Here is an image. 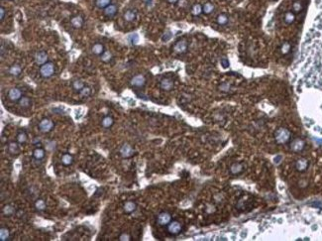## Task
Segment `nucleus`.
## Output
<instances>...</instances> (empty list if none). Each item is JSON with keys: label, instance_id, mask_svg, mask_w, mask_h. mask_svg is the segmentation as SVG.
Returning <instances> with one entry per match:
<instances>
[{"label": "nucleus", "instance_id": "nucleus-1", "mask_svg": "<svg viewBox=\"0 0 322 241\" xmlns=\"http://www.w3.org/2000/svg\"><path fill=\"white\" fill-rule=\"evenodd\" d=\"M316 16L302 43L296 66V89L300 94L320 98L322 111V0H315Z\"/></svg>", "mask_w": 322, "mask_h": 241}, {"label": "nucleus", "instance_id": "nucleus-2", "mask_svg": "<svg viewBox=\"0 0 322 241\" xmlns=\"http://www.w3.org/2000/svg\"><path fill=\"white\" fill-rule=\"evenodd\" d=\"M292 134L287 128H279L275 133V139L278 144H285L290 140Z\"/></svg>", "mask_w": 322, "mask_h": 241}, {"label": "nucleus", "instance_id": "nucleus-3", "mask_svg": "<svg viewBox=\"0 0 322 241\" xmlns=\"http://www.w3.org/2000/svg\"><path fill=\"white\" fill-rule=\"evenodd\" d=\"M40 73L43 78H50L55 73V66L53 62H46L45 65L41 66Z\"/></svg>", "mask_w": 322, "mask_h": 241}, {"label": "nucleus", "instance_id": "nucleus-4", "mask_svg": "<svg viewBox=\"0 0 322 241\" xmlns=\"http://www.w3.org/2000/svg\"><path fill=\"white\" fill-rule=\"evenodd\" d=\"M39 128H40V130H41L42 132H44V133L50 132L52 129L54 128V123H53L52 120L48 119V118H45V119L42 120L41 122H40Z\"/></svg>", "mask_w": 322, "mask_h": 241}, {"label": "nucleus", "instance_id": "nucleus-5", "mask_svg": "<svg viewBox=\"0 0 322 241\" xmlns=\"http://www.w3.org/2000/svg\"><path fill=\"white\" fill-rule=\"evenodd\" d=\"M172 221V215L169 212H161L157 217V222L160 225H168Z\"/></svg>", "mask_w": 322, "mask_h": 241}, {"label": "nucleus", "instance_id": "nucleus-6", "mask_svg": "<svg viewBox=\"0 0 322 241\" xmlns=\"http://www.w3.org/2000/svg\"><path fill=\"white\" fill-rule=\"evenodd\" d=\"M168 230L171 234L177 235L181 231V224L178 221H171L168 224Z\"/></svg>", "mask_w": 322, "mask_h": 241}, {"label": "nucleus", "instance_id": "nucleus-7", "mask_svg": "<svg viewBox=\"0 0 322 241\" xmlns=\"http://www.w3.org/2000/svg\"><path fill=\"white\" fill-rule=\"evenodd\" d=\"M130 83H131L132 86H135V87H142V86L146 83V78H145L144 75L138 74V75H135V77L132 78Z\"/></svg>", "mask_w": 322, "mask_h": 241}, {"label": "nucleus", "instance_id": "nucleus-8", "mask_svg": "<svg viewBox=\"0 0 322 241\" xmlns=\"http://www.w3.org/2000/svg\"><path fill=\"white\" fill-rule=\"evenodd\" d=\"M304 145L305 143L303 140L301 139H296L293 140L292 142V144H290V149H292V151L296 152V153H298V152H300L303 150V148H304Z\"/></svg>", "mask_w": 322, "mask_h": 241}, {"label": "nucleus", "instance_id": "nucleus-9", "mask_svg": "<svg viewBox=\"0 0 322 241\" xmlns=\"http://www.w3.org/2000/svg\"><path fill=\"white\" fill-rule=\"evenodd\" d=\"M120 154L123 158H130L134 155V149L129 144H124L120 149Z\"/></svg>", "mask_w": 322, "mask_h": 241}, {"label": "nucleus", "instance_id": "nucleus-10", "mask_svg": "<svg viewBox=\"0 0 322 241\" xmlns=\"http://www.w3.org/2000/svg\"><path fill=\"white\" fill-rule=\"evenodd\" d=\"M186 50H187V43H186V41H185V40L178 41L173 46V51L177 54H183V53L186 52Z\"/></svg>", "mask_w": 322, "mask_h": 241}, {"label": "nucleus", "instance_id": "nucleus-11", "mask_svg": "<svg viewBox=\"0 0 322 241\" xmlns=\"http://www.w3.org/2000/svg\"><path fill=\"white\" fill-rule=\"evenodd\" d=\"M48 61V55L45 52H38L35 55V62L39 66H43Z\"/></svg>", "mask_w": 322, "mask_h": 241}, {"label": "nucleus", "instance_id": "nucleus-12", "mask_svg": "<svg viewBox=\"0 0 322 241\" xmlns=\"http://www.w3.org/2000/svg\"><path fill=\"white\" fill-rule=\"evenodd\" d=\"M308 168V161L306 159H298L296 163V169L298 172H304Z\"/></svg>", "mask_w": 322, "mask_h": 241}, {"label": "nucleus", "instance_id": "nucleus-13", "mask_svg": "<svg viewBox=\"0 0 322 241\" xmlns=\"http://www.w3.org/2000/svg\"><path fill=\"white\" fill-rule=\"evenodd\" d=\"M160 86H161V88L164 89V90L169 91V90H171V89H173V82L169 78H163L162 80H161Z\"/></svg>", "mask_w": 322, "mask_h": 241}, {"label": "nucleus", "instance_id": "nucleus-14", "mask_svg": "<svg viewBox=\"0 0 322 241\" xmlns=\"http://www.w3.org/2000/svg\"><path fill=\"white\" fill-rule=\"evenodd\" d=\"M8 96L11 100L16 101V100H19L22 97V93L18 88H11L8 92Z\"/></svg>", "mask_w": 322, "mask_h": 241}, {"label": "nucleus", "instance_id": "nucleus-15", "mask_svg": "<svg viewBox=\"0 0 322 241\" xmlns=\"http://www.w3.org/2000/svg\"><path fill=\"white\" fill-rule=\"evenodd\" d=\"M137 208V204L134 203V202H131V200H129V202H126L124 203V207H123V209L124 211L126 213H132L136 211Z\"/></svg>", "mask_w": 322, "mask_h": 241}, {"label": "nucleus", "instance_id": "nucleus-16", "mask_svg": "<svg viewBox=\"0 0 322 241\" xmlns=\"http://www.w3.org/2000/svg\"><path fill=\"white\" fill-rule=\"evenodd\" d=\"M116 13H117V7H116L115 5H111L110 4L109 6L104 8V14L107 17H113L116 15Z\"/></svg>", "mask_w": 322, "mask_h": 241}, {"label": "nucleus", "instance_id": "nucleus-17", "mask_svg": "<svg viewBox=\"0 0 322 241\" xmlns=\"http://www.w3.org/2000/svg\"><path fill=\"white\" fill-rule=\"evenodd\" d=\"M243 169H244L243 165H241L239 163H234L230 167V172H231V174H233V175H238V174H240L243 171Z\"/></svg>", "mask_w": 322, "mask_h": 241}, {"label": "nucleus", "instance_id": "nucleus-18", "mask_svg": "<svg viewBox=\"0 0 322 241\" xmlns=\"http://www.w3.org/2000/svg\"><path fill=\"white\" fill-rule=\"evenodd\" d=\"M294 20H296V14H294L293 12H287L284 14V21L285 24H292Z\"/></svg>", "mask_w": 322, "mask_h": 241}, {"label": "nucleus", "instance_id": "nucleus-19", "mask_svg": "<svg viewBox=\"0 0 322 241\" xmlns=\"http://www.w3.org/2000/svg\"><path fill=\"white\" fill-rule=\"evenodd\" d=\"M302 9H303V5H302V2L300 1V0H296V1H294L292 3V12L294 13V14L300 13L302 11Z\"/></svg>", "mask_w": 322, "mask_h": 241}, {"label": "nucleus", "instance_id": "nucleus-20", "mask_svg": "<svg viewBox=\"0 0 322 241\" xmlns=\"http://www.w3.org/2000/svg\"><path fill=\"white\" fill-rule=\"evenodd\" d=\"M216 21H217V23H218L219 25L224 26V25H226V24L228 23V21H229V18H228V15H227V14H225V13H222V14H219V15L217 16Z\"/></svg>", "mask_w": 322, "mask_h": 241}, {"label": "nucleus", "instance_id": "nucleus-21", "mask_svg": "<svg viewBox=\"0 0 322 241\" xmlns=\"http://www.w3.org/2000/svg\"><path fill=\"white\" fill-rule=\"evenodd\" d=\"M70 22H71V25L75 27V28H80L83 24V20L80 16H75L74 18H71Z\"/></svg>", "mask_w": 322, "mask_h": 241}, {"label": "nucleus", "instance_id": "nucleus-22", "mask_svg": "<svg viewBox=\"0 0 322 241\" xmlns=\"http://www.w3.org/2000/svg\"><path fill=\"white\" fill-rule=\"evenodd\" d=\"M213 11H214V5L210 2H206L202 7V12L206 15L211 14Z\"/></svg>", "mask_w": 322, "mask_h": 241}, {"label": "nucleus", "instance_id": "nucleus-23", "mask_svg": "<svg viewBox=\"0 0 322 241\" xmlns=\"http://www.w3.org/2000/svg\"><path fill=\"white\" fill-rule=\"evenodd\" d=\"M92 53L94 54V55L100 56L104 53V47L102 46L101 44H95L94 46L92 47Z\"/></svg>", "mask_w": 322, "mask_h": 241}, {"label": "nucleus", "instance_id": "nucleus-24", "mask_svg": "<svg viewBox=\"0 0 322 241\" xmlns=\"http://www.w3.org/2000/svg\"><path fill=\"white\" fill-rule=\"evenodd\" d=\"M101 125L104 128H109L113 125V118L110 117V116H105V117L102 119L101 121Z\"/></svg>", "mask_w": 322, "mask_h": 241}, {"label": "nucleus", "instance_id": "nucleus-25", "mask_svg": "<svg viewBox=\"0 0 322 241\" xmlns=\"http://www.w3.org/2000/svg\"><path fill=\"white\" fill-rule=\"evenodd\" d=\"M33 156L36 160H42L45 157V150L42 148H37L33 152Z\"/></svg>", "mask_w": 322, "mask_h": 241}, {"label": "nucleus", "instance_id": "nucleus-26", "mask_svg": "<svg viewBox=\"0 0 322 241\" xmlns=\"http://www.w3.org/2000/svg\"><path fill=\"white\" fill-rule=\"evenodd\" d=\"M15 212V208L10 204H7L3 207V214L6 216H11Z\"/></svg>", "mask_w": 322, "mask_h": 241}, {"label": "nucleus", "instance_id": "nucleus-27", "mask_svg": "<svg viewBox=\"0 0 322 241\" xmlns=\"http://www.w3.org/2000/svg\"><path fill=\"white\" fill-rule=\"evenodd\" d=\"M73 162H74V158L70 154H65L62 157V163L66 165V166H69V165L73 164Z\"/></svg>", "mask_w": 322, "mask_h": 241}, {"label": "nucleus", "instance_id": "nucleus-28", "mask_svg": "<svg viewBox=\"0 0 322 241\" xmlns=\"http://www.w3.org/2000/svg\"><path fill=\"white\" fill-rule=\"evenodd\" d=\"M8 150L11 154H18L19 153V145L16 142H11L8 146Z\"/></svg>", "mask_w": 322, "mask_h": 241}, {"label": "nucleus", "instance_id": "nucleus-29", "mask_svg": "<svg viewBox=\"0 0 322 241\" xmlns=\"http://www.w3.org/2000/svg\"><path fill=\"white\" fill-rule=\"evenodd\" d=\"M191 13H192V15H194V16L200 15L201 13H202V6H201L200 4H194L191 8Z\"/></svg>", "mask_w": 322, "mask_h": 241}, {"label": "nucleus", "instance_id": "nucleus-30", "mask_svg": "<svg viewBox=\"0 0 322 241\" xmlns=\"http://www.w3.org/2000/svg\"><path fill=\"white\" fill-rule=\"evenodd\" d=\"M30 104H31V100H30V98H28V97L23 96V97H21L19 99V105L21 107H23V108H27V107H29Z\"/></svg>", "mask_w": 322, "mask_h": 241}, {"label": "nucleus", "instance_id": "nucleus-31", "mask_svg": "<svg viewBox=\"0 0 322 241\" xmlns=\"http://www.w3.org/2000/svg\"><path fill=\"white\" fill-rule=\"evenodd\" d=\"M135 17H136L135 12L132 11V10H127L126 12H125V14H124V19L126 21H128V22L133 21L134 19H135Z\"/></svg>", "mask_w": 322, "mask_h": 241}, {"label": "nucleus", "instance_id": "nucleus-32", "mask_svg": "<svg viewBox=\"0 0 322 241\" xmlns=\"http://www.w3.org/2000/svg\"><path fill=\"white\" fill-rule=\"evenodd\" d=\"M290 49H292V46L288 42H284L280 47V52L283 55H288V54L290 52Z\"/></svg>", "mask_w": 322, "mask_h": 241}, {"label": "nucleus", "instance_id": "nucleus-33", "mask_svg": "<svg viewBox=\"0 0 322 241\" xmlns=\"http://www.w3.org/2000/svg\"><path fill=\"white\" fill-rule=\"evenodd\" d=\"M111 3V0H96L95 4L98 8H106L109 6Z\"/></svg>", "mask_w": 322, "mask_h": 241}, {"label": "nucleus", "instance_id": "nucleus-34", "mask_svg": "<svg viewBox=\"0 0 322 241\" xmlns=\"http://www.w3.org/2000/svg\"><path fill=\"white\" fill-rule=\"evenodd\" d=\"M127 40H128L129 43H130V44L135 45V44H137L138 42H139V35L136 34V33H133V34H131V35L128 36Z\"/></svg>", "mask_w": 322, "mask_h": 241}, {"label": "nucleus", "instance_id": "nucleus-35", "mask_svg": "<svg viewBox=\"0 0 322 241\" xmlns=\"http://www.w3.org/2000/svg\"><path fill=\"white\" fill-rule=\"evenodd\" d=\"M9 236H10V233H9V231L7 228H1L0 229V240H7L9 238Z\"/></svg>", "mask_w": 322, "mask_h": 241}, {"label": "nucleus", "instance_id": "nucleus-36", "mask_svg": "<svg viewBox=\"0 0 322 241\" xmlns=\"http://www.w3.org/2000/svg\"><path fill=\"white\" fill-rule=\"evenodd\" d=\"M27 141V134L25 132H19L17 135V142L19 143V144H23V143H25Z\"/></svg>", "mask_w": 322, "mask_h": 241}, {"label": "nucleus", "instance_id": "nucleus-37", "mask_svg": "<svg viewBox=\"0 0 322 241\" xmlns=\"http://www.w3.org/2000/svg\"><path fill=\"white\" fill-rule=\"evenodd\" d=\"M73 86H74V90H77V91H79L80 92V90H81V89L84 87V84H83V82H81V80H74V83H73Z\"/></svg>", "mask_w": 322, "mask_h": 241}, {"label": "nucleus", "instance_id": "nucleus-38", "mask_svg": "<svg viewBox=\"0 0 322 241\" xmlns=\"http://www.w3.org/2000/svg\"><path fill=\"white\" fill-rule=\"evenodd\" d=\"M21 70H21L20 66L18 65H15V66H11L10 70H9V73H10L12 75H18V74H21Z\"/></svg>", "mask_w": 322, "mask_h": 241}, {"label": "nucleus", "instance_id": "nucleus-39", "mask_svg": "<svg viewBox=\"0 0 322 241\" xmlns=\"http://www.w3.org/2000/svg\"><path fill=\"white\" fill-rule=\"evenodd\" d=\"M35 207L38 211H44V209L46 208V203H45L43 199H38L35 203Z\"/></svg>", "mask_w": 322, "mask_h": 241}, {"label": "nucleus", "instance_id": "nucleus-40", "mask_svg": "<svg viewBox=\"0 0 322 241\" xmlns=\"http://www.w3.org/2000/svg\"><path fill=\"white\" fill-rule=\"evenodd\" d=\"M111 59H112V55H111L109 52H104L101 55V60L105 62H108Z\"/></svg>", "mask_w": 322, "mask_h": 241}, {"label": "nucleus", "instance_id": "nucleus-41", "mask_svg": "<svg viewBox=\"0 0 322 241\" xmlns=\"http://www.w3.org/2000/svg\"><path fill=\"white\" fill-rule=\"evenodd\" d=\"M80 93H81V95H83V96H88L89 94H90V88L84 86L81 90H80Z\"/></svg>", "mask_w": 322, "mask_h": 241}, {"label": "nucleus", "instance_id": "nucleus-42", "mask_svg": "<svg viewBox=\"0 0 322 241\" xmlns=\"http://www.w3.org/2000/svg\"><path fill=\"white\" fill-rule=\"evenodd\" d=\"M130 239H131V237L128 233H122L119 236V240H121V241H129Z\"/></svg>", "mask_w": 322, "mask_h": 241}, {"label": "nucleus", "instance_id": "nucleus-43", "mask_svg": "<svg viewBox=\"0 0 322 241\" xmlns=\"http://www.w3.org/2000/svg\"><path fill=\"white\" fill-rule=\"evenodd\" d=\"M229 87H230V86L228 83H222L221 86H219L220 90H222V91H228L229 90Z\"/></svg>", "mask_w": 322, "mask_h": 241}, {"label": "nucleus", "instance_id": "nucleus-44", "mask_svg": "<svg viewBox=\"0 0 322 241\" xmlns=\"http://www.w3.org/2000/svg\"><path fill=\"white\" fill-rule=\"evenodd\" d=\"M221 64H222L223 68H228V66H229V62H228L226 59H222L221 60Z\"/></svg>", "mask_w": 322, "mask_h": 241}, {"label": "nucleus", "instance_id": "nucleus-45", "mask_svg": "<svg viewBox=\"0 0 322 241\" xmlns=\"http://www.w3.org/2000/svg\"><path fill=\"white\" fill-rule=\"evenodd\" d=\"M0 11H1V15H0V19H1V21L4 19V15H5V12H4V8L1 7L0 8Z\"/></svg>", "mask_w": 322, "mask_h": 241}, {"label": "nucleus", "instance_id": "nucleus-46", "mask_svg": "<svg viewBox=\"0 0 322 241\" xmlns=\"http://www.w3.org/2000/svg\"><path fill=\"white\" fill-rule=\"evenodd\" d=\"M169 38H171V34H169V35H167V36H165V37H163V40H164L165 42H167Z\"/></svg>", "mask_w": 322, "mask_h": 241}, {"label": "nucleus", "instance_id": "nucleus-47", "mask_svg": "<svg viewBox=\"0 0 322 241\" xmlns=\"http://www.w3.org/2000/svg\"><path fill=\"white\" fill-rule=\"evenodd\" d=\"M168 1H169V3H177V2L178 1V0H168Z\"/></svg>", "mask_w": 322, "mask_h": 241}]
</instances>
